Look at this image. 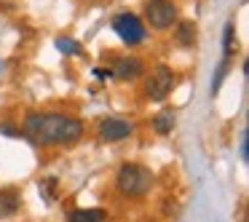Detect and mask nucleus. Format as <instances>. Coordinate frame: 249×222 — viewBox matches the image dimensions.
<instances>
[{"mask_svg":"<svg viewBox=\"0 0 249 222\" xmlns=\"http://www.w3.org/2000/svg\"><path fill=\"white\" fill-rule=\"evenodd\" d=\"M24 134L43 147L75 145L83 137V123L65 113H35L24 120Z\"/></svg>","mask_w":249,"mask_h":222,"instance_id":"f257e3e1","label":"nucleus"},{"mask_svg":"<svg viewBox=\"0 0 249 222\" xmlns=\"http://www.w3.org/2000/svg\"><path fill=\"white\" fill-rule=\"evenodd\" d=\"M115 185H118V190L124 195L137 198V195H145L147 190H150L153 171H150V169H145V166H140V163H124V166L118 169Z\"/></svg>","mask_w":249,"mask_h":222,"instance_id":"f03ea898","label":"nucleus"},{"mask_svg":"<svg viewBox=\"0 0 249 222\" xmlns=\"http://www.w3.org/2000/svg\"><path fill=\"white\" fill-rule=\"evenodd\" d=\"M113 30H115V35H118L126 46L142 43L145 35H147L145 24H142L140 17H134V14H118V17L113 19Z\"/></svg>","mask_w":249,"mask_h":222,"instance_id":"7ed1b4c3","label":"nucleus"},{"mask_svg":"<svg viewBox=\"0 0 249 222\" xmlns=\"http://www.w3.org/2000/svg\"><path fill=\"white\" fill-rule=\"evenodd\" d=\"M172 88H174V72L169 70L166 65H158L156 70L150 72L147 83H145L147 99H153V102H163V99L172 94Z\"/></svg>","mask_w":249,"mask_h":222,"instance_id":"20e7f679","label":"nucleus"},{"mask_svg":"<svg viewBox=\"0 0 249 222\" xmlns=\"http://www.w3.org/2000/svg\"><path fill=\"white\" fill-rule=\"evenodd\" d=\"M145 17H147V22H150V27L166 30L177 22V6H174L172 0H147Z\"/></svg>","mask_w":249,"mask_h":222,"instance_id":"39448f33","label":"nucleus"},{"mask_svg":"<svg viewBox=\"0 0 249 222\" xmlns=\"http://www.w3.org/2000/svg\"><path fill=\"white\" fill-rule=\"evenodd\" d=\"M134 134V126L124 118H105L99 123V139L102 142H121Z\"/></svg>","mask_w":249,"mask_h":222,"instance_id":"423d86ee","label":"nucleus"},{"mask_svg":"<svg viewBox=\"0 0 249 222\" xmlns=\"http://www.w3.org/2000/svg\"><path fill=\"white\" fill-rule=\"evenodd\" d=\"M115 78H118V81H137V78L142 75V72H145V65H142L140 59H137V56H121L118 62H115V67L113 70Z\"/></svg>","mask_w":249,"mask_h":222,"instance_id":"0eeeda50","label":"nucleus"},{"mask_svg":"<svg viewBox=\"0 0 249 222\" xmlns=\"http://www.w3.org/2000/svg\"><path fill=\"white\" fill-rule=\"evenodd\" d=\"M22 201H19L17 190H0V217H11L19 211Z\"/></svg>","mask_w":249,"mask_h":222,"instance_id":"6e6552de","label":"nucleus"},{"mask_svg":"<svg viewBox=\"0 0 249 222\" xmlns=\"http://www.w3.org/2000/svg\"><path fill=\"white\" fill-rule=\"evenodd\" d=\"M105 209H75L67 222H105Z\"/></svg>","mask_w":249,"mask_h":222,"instance_id":"1a4fd4ad","label":"nucleus"},{"mask_svg":"<svg viewBox=\"0 0 249 222\" xmlns=\"http://www.w3.org/2000/svg\"><path fill=\"white\" fill-rule=\"evenodd\" d=\"M174 123H177V118H174V113H169V110H163V113L156 115V120H153V129L158 131V134H169V131L174 129Z\"/></svg>","mask_w":249,"mask_h":222,"instance_id":"9d476101","label":"nucleus"},{"mask_svg":"<svg viewBox=\"0 0 249 222\" xmlns=\"http://www.w3.org/2000/svg\"><path fill=\"white\" fill-rule=\"evenodd\" d=\"M177 40H179L182 46H193V40H196V24H193V22H182V24H179Z\"/></svg>","mask_w":249,"mask_h":222,"instance_id":"9b49d317","label":"nucleus"},{"mask_svg":"<svg viewBox=\"0 0 249 222\" xmlns=\"http://www.w3.org/2000/svg\"><path fill=\"white\" fill-rule=\"evenodd\" d=\"M56 49H59L65 56L81 54V43H78V40H72V38H56Z\"/></svg>","mask_w":249,"mask_h":222,"instance_id":"f8f14e48","label":"nucleus"},{"mask_svg":"<svg viewBox=\"0 0 249 222\" xmlns=\"http://www.w3.org/2000/svg\"><path fill=\"white\" fill-rule=\"evenodd\" d=\"M222 49H225V59L233 51V24H225V35H222Z\"/></svg>","mask_w":249,"mask_h":222,"instance_id":"ddd939ff","label":"nucleus"},{"mask_svg":"<svg viewBox=\"0 0 249 222\" xmlns=\"http://www.w3.org/2000/svg\"><path fill=\"white\" fill-rule=\"evenodd\" d=\"M54 188H56V179L54 177L43 179V182H40V195H43V198H51V195H54Z\"/></svg>","mask_w":249,"mask_h":222,"instance_id":"4468645a","label":"nucleus"},{"mask_svg":"<svg viewBox=\"0 0 249 222\" xmlns=\"http://www.w3.org/2000/svg\"><path fill=\"white\" fill-rule=\"evenodd\" d=\"M241 158H244V161H249V139H247V137L241 139Z\"/></svg>","mask_w":249,"mask_h":222,"instance_id":"2eb2a0df","label":"nucleus"},{"mask_svg":"<svg viewBox=\"0 0 249 222\" xmlns=\"http://www.w3.org/2000/svg\"><path fill=\"white\" fill-rule=\"evenodd\" d=\"M94 75H97L99 81H105V78H110L113 72H110V70H105V67H97V70H94Z\"/></svg>","mask_w":249,"mask_h":222,"instance_id":"dca6fc26","label":"nucleus"}]
</instances>
